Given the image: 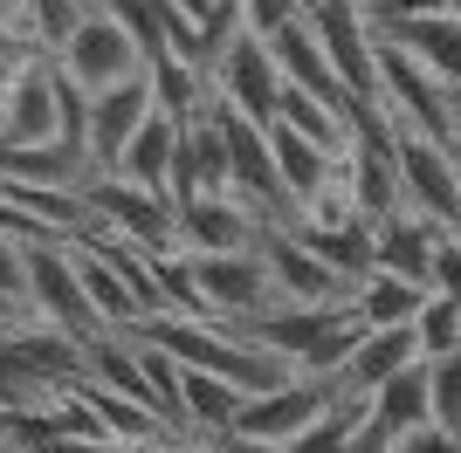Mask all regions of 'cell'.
Segmentation results:
<instances>
[{
	"label": "cell",
	"instance_id": "277c9868",
	"mask_svg": "<svg viewBox=\"0 0 461 453\" xmlns=\"http://www.w3.org/2000/svg\"><path fill=\"white\" fill-rule=\"evenodd\" d=\"M276 96H283V69H276L269 41L249 35V28H234V35L207 56V103L241 111V117H255V124H269V117H276Z\"/></svg>",
	"mask_w": 461,
	"mask_h": 453
},
{
	"label": "cell",
	"instance_id": "ac0fdd59",
	"mask_svg": "<svg viewBox=\"0 0 461 453\" xmlns=\"http://www.w3.org/2000/svg\"><path fill=\"white\" fill-rule=\"evenodd\" d=\"M186 192H228V138L213 124V111L179 124V165H173V200Z\"/></svg>",
	"mask_w": 461,
	"mask_h": 453
},
{
	"label": "cell",
	"instance_id": "e0dca14e",
	"mask_svg": "<svg viewBox=\"0 0 461 453\" xmlns=\"http://www.w3.org/2000/svg\"><path fill=\"white\" fill-rule=\"evenodd\" d=\"M262 254H269V275H276V302H345V282H338L289 226H269Z\"/></svg>",
	"mask_w": 461,
	"mask_h": 453
},
{
	"label": "cell",
	"instance_id": "d590c367",
	"mask_svg": "<svg viewBox=\"0 0 461 453\" xmlns=\"http://www.w3.org/2000/svg\"><path fill=\"white\" fill-rule=\"evenodd\" d=\"M158 453H234V447H228V440H200V433H166Z\"/></svg>",
	"mask_w": 461,
	"mask_h": 453
},
{
	"label": "cell",
	"instance_id": "74e56055",
	"mask_svg": "<svg viewBox=\"0 0 461 453\" xmlns=\"http://www.w3.org/2000/svg\"><path fill=\"white\" fill-rule=\"evenodd\" d=\"M441 14H455V21H461V0H441Z\"/></svg>",
	"mask_w": 461,
	"mask_h": 453
},
{
	"label": "cell",
	"instance_id": "1f68e13d",
	"mask_svg": "<svg viewBox=\"0 0 461 453\" xmlns=\"http://www.w3.org/2000/svg\"><path fill=\"white\" fill-rule=\"evenodd\" d=\"M234 14H241V28H249V35H276L283 21L310 14V0H234Z\"/></svg>",
	"mask_w": 461,
	"mask_h": 453
},
{
	"label": "cell",
	"instance_id": "44dd1931",
	"mask_svg": "<svg viewBox=\"0 0 461 453\" xmlns=\"http://www.w3.org/2000/svg\"><path fill=\"white\" fill-rule=\"evenodd\" d=\"M358 413H366L372 426L393 440V447H400V440H413L420 426H434V419H427V358L406 364V371H393L372 398H358Z\"/></svg>",
	"mask_w": 461,
	"mask_h": 453
},
{
	"label": "cell",
	"instance_id": "8d00e7d4",
	"mask_svg": "<svg viewBox=\"0 0 461 453\" xmlns=\"http://www.w3.org/2000/svg\"><path fill=\"white\" fill-rule=\"evenodd\" d=\"M173 7H179V14H193V21H207V14H213V0H173Z\"/></svg>",
	"mask_w": 461,
	"mask_h": 453
},
{
	"label": "cell",
	"instance_id": "d4e9b609",
	"mask_svg": "<svg viewBox=\"0 0 461 453\" xmlns=\"http://www.w3.org/2000/svg\"><path fill=\"white\" fill-rule=\"evenodd\" d=\"M351 309H358V323H413L427 302V282H406V275H393V268H366L358 282H351Z\"/></svg>",
	"mask_w": 461,
	"mask_h": 453
},
{
	"label": "cell",
	"instance_id": "5bb4252c",
	"mask_svg": "<svg viewBox=\"0 0 461 453\" xmlns=\"http://www.w3.org/2000/svg\"><path fill=\"white\" fill-rule=\"evenodd\" d=\"M96 179L90 151L77 138H35V145H0V186H69L83 192Z\"/></svg>",
	"mask_w": 461,
	"mask_h": 453
},
{
	"label": "cell",
	"instance_id": "d6986e66",
	"mask_svg": "<svg viewBox=\"0 0 461 453\" xmlns=\"http://www.w3.org/2000/svg\"><path fill=\"white\" fill-rule=\"evenodd\" d=\"M269 151H276V172H283V192H289V213L310 207L317 192L338 179V151H324L317 138L289 131V124H276L269 117Z\"/></svg>",
	"mask_w": 461,
	"mask_h": 453
},
{
	"label": "cell",
	"instance_id": "484cf974",
	"mask_svg": "<svg viewBox=\"0 0 461 453\" xmlns=\"http://www.w3.org/2000/svg\"><path fill=\"white\" fill-rule=\"evenodd\" d=\"M83 7H90V0H14V35L28 41V49H41V56H56Z\"/></svg>",
	"mask_w": 461,
	"mask_h": 453
},
{
	"label": "cell",
	"instance_id": "d6a6232c",
	"mask_svg": "<svg viewBox=\"0 0 461 453\" xmlns=\"http://www.w3.org/2000/svg\"><path fill=\"white\" fill-rule=\"evenodd\" d=\"M358 14H366L372 28H400V21L441 14V0H358Z\"/></svg>",
	"mask_w": 461,
	"mask_h": 453
},
{
	"label": "cell",
	"instance_id": "7402d4cb",
	"mask_svg": "<svg viewBox=\"0 0 461 453\" xmlns=\"http://www.w3.org/2000/svg\"><path fill=\"white\" fill-rule=\"evenodd\" d=\"M173 165H179V117L173 111H152L145 124H138V138L124 145V158H117V172L124 179H138V186H152L173 200Z\"/></svg>",
	"mask_w": 461,
	"mask_h": 453
},
{
	"label": "cell",
	"instance_id": "4fadbf2b",
	"mask_svg": "<svg viewBox=\"0 0 461 453\" xmlns=\"http://www.w3.org/2000/svg\"><path fill=\"white\" fill-rule=\"evenodd\" d=\"M406 364H420V343H413V323H366L358 330V343H351L345 371H338V398L345 405H358V398H372L393 371H406Z\"/></svg>",
	"mask_w": 461,
	"mask_h": 453
},
{
	"label": "cell",
	"instance_id": "3957f363",
	"mask_svg": "<svg viewBox=\"0 0 461 453\" xmlns=\"http://www.w3.org/2000/svg\"><path fill=\"white\" fill-rule=\"evenodd\" d=\"M345 398H338V385L330 378H310V371H289L283 385H269V392H249L241 398V413H234V426L221 440H249V447H283V440H296L303 426H317L324 413H338Z\"/></svg>",
	"mask_w": 461,
	"mask_h": 453
},
{
	"label": "cell",
	"instance_id": "5b68a950",
	"mask_svg": "<svg viewBox=\"0 0 461 453\" xmlns=\"http://www.w3.org/2000/svg\"><path fill=\"white\" fill-rule=\"evenodd\" d=\"M186 282H193L200 316H213V323L262 316L276 302V275H269L262 247H249V254H186Z\"/></svg>",
	"mask_w": 461,
	"mask_h": 453
},
{
	"label": "cell",
	"instance_id": "9c48e42d",
	"mask_svg": "<svg viewBox=\"0 0 461 453\" xmlns=\"http://www.w3.org/2000/svg\"><path fill=\"white\" fill-rule=\"evenodd\" d=\"M393 165H400V207L455 226V186H461V151L455 145H441V138H427V131H400Z\"/></svg>",
	"mask_w": 461,
	"mask_h": 453
},
{
	"label": "cell",
	"instance_id": "7a4b0ae2",
	"mask_svg": "<svg viewBox=\"0 0 461 453\" xmlns=\"http://www.w3.org/2000/svg\"><path fill=\"white\" fill-rule=\"evenodd\" d=\"M56 69L77 83L83 96L96 90H117V83H131V76H145L152 62H145V49H138V35L117 21V7H104V0H90L77 14V28L62 35L56 49Z\"/></svg>",
	"mask_w": 461,
	"mask_h": 453
},
{
	"label": "cell",
	"instance_id": "ba28073f",
	"mask_svg": "<svg viewBox=\"0 0 461 453\" xmlns=\"http://www.w3.org/2000/svg\"><path fill=\"white\" fill-rule=\"evenodd\" d=\"M83 200H90L96 226H111V234H124V241L152 247V254L179 247L173 200H166V192H152V186H138V179H124V172H96L90 186H83Z\"/></svg>",
	"mask_w": 461,
	"mask_h": 453
},
{
	"label": "cell",
	"instance_id": "6da1fadb",
	"mask_svg": "<svg viewBox=\"0 0 461 453\" xmlns=\"http://www.w3.org/2000/svg\"><path fill=\"white\" fill-rule=\"evenodd\" d=\"M379 35V28H372ZM400 131H427L461 151V96L447 90V76H434L420 56H406L393 35H379V96H372Z\"/></svg>",
	"mask_w": 461,
	"mask_h": 453
},
{
	"label": "cell",
	"instance_id": "8992f818",
	"mask_svg": "<svg viewBox=\"0 0 461 453\" xmlns=\"http://www.w3.org/2000/svg\"><path fill=\"white\" fill-rule=\"evenodd\" d=\"M28 316L49 323V330H69V337L104 330L77 268V241H28Z\"/></svg>",
	"mask_w": 461,
	"mask_h": 453
},
{
	"label": "cell",
	"instance_id": "7c38bea8",
	"mask_svg": "<svg viewBox=\"0 0 461 453\" xmlns=\"http://www.w3.org/2000/svg\"><path fill=\"white\" fill-rule=\"evenodd\" d=\"M35 138H62V96L49 56H28L0 96V145H35Z\"/></svg>",
	"mask_w": 461,
	"mask_h": 453
},
{
	"label": "cell",
	"instance_id": "9a60e30c",
	"mask_svg": "<svg viewBox=\"0 0 461 453\" xmlns=\"http://www.w3.org/2000/svg\"><path fill=\"white\" fill-rule=\"evenodd\" d=\"M296 241L317 254V262L345 282V296H351V282L372 268V220L366 213H338V220H283Z\"/></svg>",
	"mask_w": 461,
	"mask_h": 453
},
{
	"label": "cell",
	"instance_id": "8fae6325",
	"mask_svg": "<svg viewBox=\"0 0 461 453\" xmlns=\"http://www.w3.org/2000/svg\"><path fill=\"white\" fill-rule=\"evenodd\" d=\"M158 111L152 96V76H131V83H117V90H96L90 96V117H83V151H90L96 172H117L124 145L138 138V124Z\"/></svg>",
	"mask_w": 461,
	"mask_h": 453
},
{
	"label": "cell",
	"instance_id": "52a82bcc",
	"mask_svg": "<svg viewBox=\"0 0 461 453\" xmlns=\"http://www.w3.org/2000/svg\"><path fill=\"white\" fill-rule=\"evenodd\" d=\"M173 220H179V247L186 254H249V247L269 241V213L249 207L241 192H186L173 200Z\"/></svg>",
	"mask_w": 461,
	"mask_h": 453
},
{
	"label": "cell",
	"instance_id": "f1b7e54d",
	"mask_svg": "<svg viewBox=\"0 0 461 453\" xmlns=\"http://www.w3.org/2000/svg\"><path fill=\"white\" fill-rule=\"evenodd\" d=\"M427 419H434L441 433L461 440V351L427 358Z\"/></svg>",
	"mask_w": 461,
	"mask_h": 453
},
{
	"label": "cell",
	"instance_id": "cb8c5ba5",
	"mask_svg": "<svg viewBox=\"0 0 461 453\" xmlns=\"http://www.w3.org/2000/svg\"><path fill=\"white\" fill-rule=\"evenodd\" d=\"M276 124L317 138L324 151H345V145H351V103L317 96V90H296V83H283V96H276Z\"/></svg>",
	"mask_w": 461,
	"mask_h": 453
},
{
	"label": "cell",
	"instance_id": "f546056e",
	"mask_svg": "<svg viewBox=\"0 0 461 453\" xmlns=\"http://www.w3.org/2000/svg\"><path fill=\"white\" fill-rule=\"evenodd\" d=\"M0 309L28 316V241H14L7 226H0Z\"/></svg>",
	"mask_w": 461,
	"mask_h": 453
},
{
	"label": "cell",
	"instance_id": "ffe728a7",
	"mask_svg": "<svg viewBox=\"0 0 461 453\" xmlns=\"http://www.w3.org/2000/svg\"><path fill=\"white\" fill-rule=\"evenodd\" d=\"M241 385H228L221 371H200V364H179V433H200V440H221L241 413Z\"/></svg>",
	"mask_w": 461,
	"mask_h": 453
},
{
	"label": "cell",
	"instance_id": "4dcf8cb0",
	"mask_svg": "<svg viewBox=\"0 0 461 453\" xmlns=\"http://www.w3.org/2000/svg\"><path fill=\"white\" fill-rule=\"evenodd\" d=\"M351 419H358V405H338V413H324L317 426H303L296 440H283L276 453H338V447H345V433H351Z\"/></svg>",
	"mask_w": 461,
	"mask_h": 453
},
{
	"label": "cell",
	"instance_id": "836d02e7",
	"mask_svg": "<svg viewBox=\"0 0 461 453\" xmlns=\"http://www.w3.org/2000/svg\"><path fill=\"white\" fill-rule=\"evenodd\" d=\"M434 289L461 302V234H455V226H447L441 247H434Z\"/></svg>",
	"mask_w": 461,
	"mask_h": 453
},
{
	"label": "cell",
	"instance_id": "2e32d148",
	"mask_svg": "<svg viewBox=\"0 0 461 453\" xmlns=\"http://www.w3.org/2000/svg\"><path fill=\"white\" fill-rule=\"evenodd\" d=\"M262 41H269V56H276V69H283V83H296V90H317V96H338V103H351V96H345V83H338V69H330L324 35L310 28V14L283 21V28H276V35H262Z\"/></svg>",
	"mask_w": 461,
	"mask_h": 453
},
{
	"label": "cell",
	"instance_id": "603a6c76",
	"mask_svg": "<svg viewBox=\"0 0 461 453\" xmlns=\"http://www.w3.org/2000/svg\"><path fill=\"white\" fill-rule=\"evenodd\" d=\"M77 268H83V289H90V309H96V323H104V330H138V323L152 316V309H145V296H138V289L124 282V275H117L96 247L77 241Z\"/></svg>",
	"mask_w": 461,
	"mask_h": 453
},
{
	"label": "cell",
	"instance_id": "30bf717a",
	"mask_svg": "<svg viewBox=\"0 0 461 453\" xmlns=\"http://www.w3.org/2000/svg\"><path fill=\"white\" fill-rule=\"evenodd\" d=\"M310 28L324 35L330 69H338L351 103L379 96V35H372V21L358 14V0H310Z\"/></svg>",
	"mask_w": 461,
	"mask_h": 453
},
{
	"label": "cell",
	"instance_id": "83f0119b",
	"mask_svg": "<svg viewBox=\"0 0 461 453\" xmlns=\"http://www.w3.org/2000/svg\"><path fill=\"white\" fill-rule=\"evenodd\" d=\"M358 330H366V323H358V309H338V323H330L324 337L310 343L303 358H296V371H310V378H330V385H338V371H345V358H351V343H358Z\"/></svg>",
	"mask_w": 461,
	"mask_h": 453
},
{
	"label": "cell",
	"instance_id": "4316f807",
	"mask_svg": "<svg viewBox=\"0 0 461 453\" xmlns=\"http://www.w3.org/2000/svg\"><path fill=\"white\" fill-rule=\"evenodd\" d=\"M413 343H420V358H447V351H461V302L441 296V289H427L420 316H413Z\"/></svg>",
	"mask_w": 461,
	"mask_h": 453
},
{
	"label": "cell",
	"instance_id": "e575fe53",
	"mask_svg": "<svg viewBox=\"0 0 461 453\" xmlns=\"http://www.w3.org/2000/svg\"><path fill=\"white\" fill-rule=\"evenodd\" d=\"M28 453H131V447H117V440H104V433H49Z\"/></svg>",
	"mask_w": 461,
	"mask_h": 453
}]
</instances>
